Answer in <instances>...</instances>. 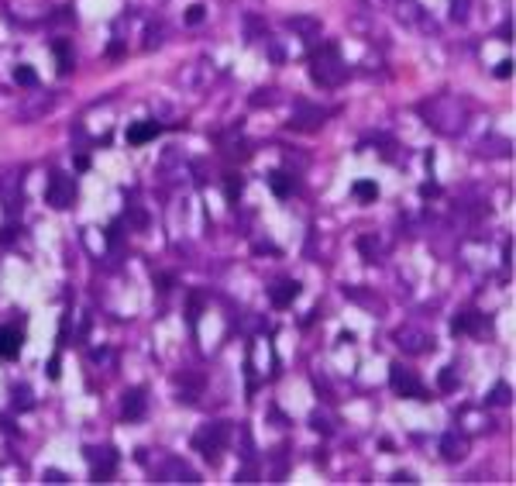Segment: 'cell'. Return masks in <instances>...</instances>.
Listing matches in <instances>:
<instances>
[{
	"label": "cell",
	"mask_w": 516,
	"mask_h": 486,
	"mask_svg": "<svg viewBox=\"0 0 516 486\" xmlns=\"http://www.w3.org/2000/svg\"><path fill=\"white\" fill-rule=\"evenodd\" d=\"M420 117L444 138H458L468 125V108H464L462 97L455 93H434L420 104Z\"/></svg>",
	"instance_id": "obj_1"
},
{
	"label": "cell",
	"mask_w": 516,
	"mask_h": 486,
	"mask_svg": "<svg viewBox=\"0 0 516 486\" xmlns=\"http://www.w3.org/2000/svg\"><path fill=\"white\" fill-rule=\"evenodd\" d=\"M310 76H313L317 86H327V90H334V86L348 80V66H344L334 42H324L317 52L310 55Z\"/></svg>",
	"instance_id": "obj_2"
},
{
	"label": "cell",
	"mask_w": 516,
	"mask_h": 486,
	"mask_svg": "<svg viewBox=\"0 0 516 486\" xmlns=\"http://www.w3.org/2000/svg\"><path fill=\"white\" fill-rule=\"evenodd\" d=\"M228 438H231V428H228L224 421H210V424H204L200 432L193 434V449H197L210 465H217L224 445H228Z\"/></svg>",
	"instance_id": "obj_3"
},
{
	"label": "cell",
	"mask_w": 516,
	"mask_h": 486,
	"mask_svg": "<svg viewBox=\"0 0 516 486\" xmlns=\"http://www.w3.org/2000/svg\"><path fill=\"white\" fill-rule=\"evenodd\" d=\"M45 200H49V207H55V211H69V207H73V200H76V180H73L69 173L55 169V173L49 176Z\"/></svg>",
	"instance_id": "obj_4"
},
{
	"label": "cell",
	"mask_w": 516,
	"mask_h": 486,
	"mask_svg": "<svg viewBox=\"0 0 516 486\" xmlns=\"http://www.w3.org/2000/svg\"><path fill=\"white\" fill-rule=\"evenodd\" d=\"M389 383H392V390H396L399 397H413V400H427V386H423L420 379L413 376V373L406 369V366H399V362H396V366L389 369Z\"/></svg>",
	"instance_id": "obj_5"
},
{
	"label": "cell",
	"mask_w": 516,
	"mask_h": 486,
	"mask_svg": "<svg viewBox=\"0 0 516 486\" xmlns=\"http://www.w3.org/2000/svg\"><path fill=\"white\" fill-rule=\"evenodd\" d=\"M52 108H55V97H52V93H28L25 104L18 108V121H21V125L42 121V117H45Z\"/></svg>",
	"instance_id": "obj_6"
},
{
	"label": "cell",
	"mask_w": 516,
	"mask_h": 486,
	"mask_svg": "<svg viewBox=\"0 0 516 486\" xmlns=\"http://www.w3.org/2000/svg\"><path fill=\"white\" fill-rule=\"evenodd\" d=\"M86 462H90V476L93 480H107L117 469V452L110 445L107 449H86Z\"/></svg>",
	"instance_id": "obj_7"
},
{
	"label": "cell",
	"mask_w": 516,
	"mask_h": 486,
	"mask_svg": "<svg viewBox=\"0 0 516 486\" xmlns=\"http://www.w3.org/2000/svg\"><path fill=\"white\" fill-rule=\"evenodd\" d=\"M320 121H327V110L313 108L307 100H300L296 104V114H293V121H289V128L293 132H313V128H320Z\"/></svg>",
	"instance_id": "obj_8"
},
{
	"label": "cell",
	"mask_w": 516,
	"mask_h": 486,
	"mask_svg": "<svg viewBox=\"0 0 516 486\" xmlns=\"http://www.w3.org/2000/svg\"><path fill=\"white\" fill-rule=\"evenodd\" d=\"M440 456L447 462H462L468 456V434L462 428H451V432L440 434Z\"/></svg>",
	"instance_id": "obj_9"
},
{
	"label": "cell",
	"mask_w": 516,
	"mask_h": 486,
	"mask_svg": "<svg viewBox=\"0 0 516 486\" xmlns=\"http://www.w3.org/2000/svg\"><path fill=\"white\" fill-rule=\"evenodd\" d=\"M396 342H399V349L410 352V355H423V352L430 349V335L427 331H416V328H399L396 331Z\"/></svg>",
	"instance_id": "obj_10"
},
{
	"label": "cell",
	"mask_w": 516,
	"mask_h": 486,
	"mask_svg": "<svg viewBox=\"0 0 516 486\" xmlns=\"http://www.w3.org/2000/svg\"><path fill=\"white\" fill-rule=\"evenodd\" d=\"M145 410H148V393H145V386H134L124 393V404H121V417L124 421H138V417H145Z\"/></svg>",
	"instance_id": "obj_11"
},
{
	"label": "cell",
	"mask_w": 516,
	"mask_h": 486,
	"mask_svg": "<svg viewBox=\"0 0 516 486\" xmlns=\"http://www.w3.org/2000/svg\"><path fill=\"white\" fill-rule=\"evenodd\" d=\"M158 476H162L165 483H197V473L186 469L180 459H165V469L158 465Z\"/></svg>",
	"instance_id": "obj_12"
},
{
	"label": "cell",
	"mask_w": 516,
	"mask_h": 486,
	"mask_svg": "<svg viewBox=\"0 0 516 486\" xmlns=\"http://www.w3.org/2000/svg\"><path fill=\"white\" fill-rule=\"evenodd\" d=\"M300 294V283L296 279H279V283H272L269 287V300L276 303V307H289L293 300Z\"/></svg>",
	"instance_id": "obj_13"
},
{
	"label": "cell",
	"mask_w": 516,
	"mask_h": 486,
	"mask_svg": "<svg viewBox=\"0 0 516 486\" xmlns=\"http://www.w3.org/2000/svg\"><path fill=\"white\" fill-rule=\"evenodd\" d=\"M158 132H162L158 121H138V125H131L128 128V141L131 145H145V141L158 138Z\"/></svg>",
	"instance_id": "obj_14"
},
{
	"label": "cell",
	"mask_w": 516,
	"mask_h": 486,
	"mask_svg": "<svg viewBox=\"0 0 516 486\" xmlns=\"http://www.w3.org/2000/svg\"><path fill=\"white\" fill-rule=\"evenodd\" d=\"M18 352H21V331L0 328V359H18Z\"/></svg>",
	"instance_id": "obj_15"
},
{
	"label": "cell",
	"mask_w": 516,
	"mask_h": 486,
	"mask_svg": "<svg viewBox=\"0 0 516 486\" xmlns=\"http://www.w3.org/2000/svg\"><path fill=\"white\" fill-rule=\"evenodd\" d=\"M451 331L455 335H475V331H482V314L479 311H462L455 324H451Z\"/></svg>",
	"instance_id": "obj_16"
},
{
	"label": "cell",
	"mask_w": 516,
	"mask_h": 486,
	"mask_svg": "<svg viewBox=\"0 0 516 486\" xmlns=\"http://www.w3.org/2000/svg\"><path fill=\"white\" fill-rule=\"evenodd\" d=\"M165 42V25L162 21H148V28H145V42H141V49L145 52H155L158 45Z\"/></svg>",
	"instance_id": "obj_17"
},
{
	"label": "cell",
	"mask_w": 516,
	"mask_h": 486,
	"mask_svg": "<svg viewBox=\"0 0 516 486\" xmlns=\"http://www.w3.org/2000/svg\"><path fill=\"white\" fill-rule=\"evenodd\" d=\"M286 28H289V31H300V35H310V38L320 35V21H317V18H289Z\"/></svg>",
	"instance_id": "obj_18"
},
{
	"label": "cell",
	"mask_w": 516,
	"mask_h": 486,
	"mask_svg": "<svg viewBox=\"0 0 516 486\" xmlns=\"http://www.w3.org/2000/svg\"><path fill=\"white\" fill-rule=\"evenodd\" d=\"M269 187H272V193H279V197H289L293 193V176L289 173H269Z\"/></svg>",
	"instance_id": "obj_19"
},
{
	"label": "cell",
	"mask_w": 516,
	"mask_h": 486,
	"mask_svg": "<svg viewBox=\"0 0 516 486\" xmlns=\"http://www.w3.org/2000/svg\"><path fill=\"white\" fill-rule=\"evenodd\" d=\"M351 193H355V197H358V200H365V204H372V200H375V197H379V187H375V183H372V180H358V183H355V187H351Z\"/></svg>",
	"instance_id": "obj_20"
},
{
	"label": "cell",
	"mask_w": 516,
	"mask_h": 486,
	"mask_svg": "<svg viewBox=\"0 0 516 486\" xmlns=\"http://www.w3.org/2000/svg\"><path fill=\"white\" fill-rule=\"evenodd\" d=\"M52 49L59 52V73H69L73 69V52H69V42H52Z\"/></svg>",
	"instance_id": "obj_21"
},
{
	"label": "cell",
	"mask_w": 516,
	"mask_h": 486,
	"mask_svg": "<svg viewBox=\"0 0 516 486\" xmlns=\"http://www.w3.org/2000/svg\"><path fill=\"white\" fill-rule=\"evenodd\" d=\"M358 248L365 252V259H368V262H379V259H382V245L375 242L372 235H365V238L358 242Z\"/></svg>",
	"instance_id": "obj_22"
},
{
	"label": "cell",
	"mask_w": 516,
	"mask_h": 486,
	"mask_svg": "<svg viewBox=\"0 0 516 486\" xmlns=\"http://www.w3.org/2000/svg\"><path fill=\"white\" fill-rule=\"evenodd\" d=\"M14 80L21 83V86H31V90H35V86H38V73H35L31 66H18V69H14Z\"/></svg>",
	"instance_id": "obj_23"
},
{
	"label": "cell",
	"mask_w": 516,
	"mask_h": 486,
	"mask_svg": "<svg viewBox=\"0 0 516 486\" xmlns=\"http://www.w3.org/2000/svg\"><path fill=\"white\" fill-rule=\"evenodd\" d=\"M471 11V0H451V21H464Z\"/></svg>",
	"instance_id": "obj_24"
},
{
	"label": "cell",
	"mask_w": 516,
	"mask_h": 486,
	"mask_svg": "<svg viewBox=\"0 0 516 486\" xmlns=\"http://www.w3.org/2000/svg\"><path fill=\"white\" fill-rule=\"evenodd\" d=\"M204 18H206V7H204V4H193V7L186 11V25H200Z\"/></svg>",
	"instance_id": "obj_25"
},
{
	"label": "cell",
	"mask_w": 516,
	"mask_h": 486,
	"mask_svg": "<svg viewBox=\"0 0 516 486\" xmlns=\"http://www.w3.org/2000/svg\"><path fill=\"white\" fill-rule=\"evenodd\" d=\"M489 400H496V404H510V386H506V383H499V386H496V393H489Z\"/></svg>",
	"instance_id": "obj_26"
},
{
	"label": "cell",
	"mask_w": 516,
	"mask_h": 486,
	"mask_svg": "<svg viewBox=\"0 0 516 486\" xmlns=\"http://www.w3.org/2000/svg\"><path fill=\"white\" fill-rule=\"evenodd\" d=\"M45 483H69V480H66V473H59V469H45Z\"/></svg>",
	"instance_id": "obj_27"
},
{
	"label": "cell",
	"mask_w": 516,
	"mask_h": 486,
	"mask_svg": "<svg viewBox=\"0 0 516 486\" xmlns=\"http://www.w3.org/2000/svg\"><path fill=\"white\" fill-rule=\"evenodd\" d=\"M510 73H513V62H510V59H503V62L496 66V76H499V80H506Z\"/></svg>",
	"instance_id": "obj_28"
},
{
	"label": "cell",
	"mask_w": 516,
	"mask_h": 486,
	"mask_svg": "<svg viewBox=\"0 0 516 486\" xmlns=\"http://www.w3.org/2000/svg\"><path fill=\"white\" fill-rule=\"evenodd\" d=\"M45 373H49L52 379H59V359H52V362H49V369H45Z\"/></svg>",
	"instance_id": "obj_29"
},
{
	"label": "cell",
	"mask_w": 516,
	"mask_h": 486,
	"mask_svg": "<svg viewBox=\"0 0 516 486\" xmlns=\"http://www.w3.org/2000/svg\"><path fill=\"white\" fill-rule=\"evenodd\" d=\"M76 169H90V156H76Z\"/></svg>",
	"instance_id": "obj_30"
}]
</instances>
